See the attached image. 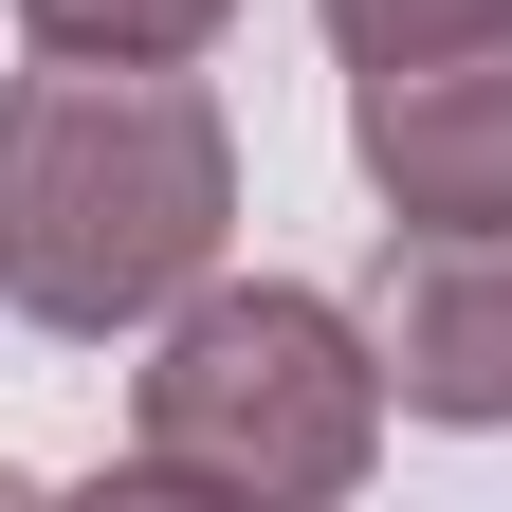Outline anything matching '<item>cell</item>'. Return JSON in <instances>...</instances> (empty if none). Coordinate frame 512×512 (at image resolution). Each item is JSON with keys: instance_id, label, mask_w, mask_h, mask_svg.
Instances as JSON below:
<instances>
[{"instance_id": "obj_1", "label": "cell", "mask_w": 512, "mask_h": 512, "mask_svg": "<svg viewBox=\"0 0 512 512\" xmlns=\"http://www.w3.org/2000/svg\"><path fill=\"white\" fill-rule=\"evenodd\" d=\"M238 238V128L183 55H37L0 92V311L55 348L165 330Z\"/></svg>"}, {"instance_id": "obj_6", "label": "cell", "mask_w": 512, "mask_h": 512, "mask_svg": "<svg viewBox=\"0 0 512 512\" xmlns=\"http://www.w3.org/2000/svg\"><path fill=\"white\" fill-rule=\"evenodd\" d=\"M348 74H403V55H458V37H512V0H311Z\"/></svg>"}, {"instance_id": "obj_4", "label": "cell", "mask_w": 512, "mask_h": 512, "mask_svg": "<svg viewBox=\"0 0 512 512\" xmlns=\"http://www.w3.org/2000/svg\"><path fill=\"white\" fill-rule=\"evenodd\" d=\"M348 165L384 183V220H512V37L348 74Z\"/></svg>"}, {"instance_id": "obj_2", "label": "cell", "mask_w": 512, "mask_h": 512, "mask_svg": "<svg viewBox=\"0 0 512 512\" xmlns=\"http://www.w3.org/2000/svg\"><path fill=\"white\" fill-rule=\"evenodd\" d=\"M384 348L366 311H330L311 275H202L147 330L128 384V494H202V512H330L384 458Z\"/></svg>"}, {"instance_id": "obj_5", "label": "cell", "mask_w": 512, "mask_h": 512, "mask_svg": "<svg viewBox=\"0 0 512 512\" xmlns=\"http://www.w3.org/2000/svg\"><path fill=\"white\" fill-rule=\"evenodd\" d=\"M220 19H238V0H19L37 55H202Z\"/></svg>"}, {"instance_id": "obj_3", "label": "cell", "mask_w": 512, "mask_h": 512, "mask_svg": "<svg viewBox=\"0 0 512 512\" xmlns=\"http://www.w3.org/2000/svg\"><path fill=\"white\" fill-rule=\"evenodd\" d=\"M366 348H384V403L403 421H512V220H384V275H366Z\"/></svg>"}]
</instances>
